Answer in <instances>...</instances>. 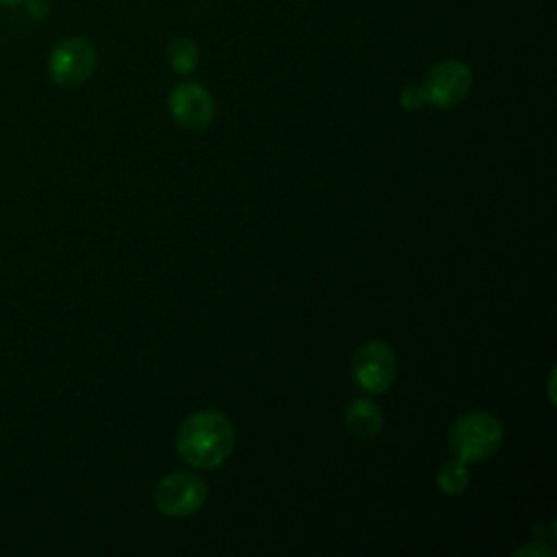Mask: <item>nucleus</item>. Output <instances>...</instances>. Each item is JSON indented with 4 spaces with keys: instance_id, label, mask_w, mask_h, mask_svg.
I'll return each instance as SVG.
<instances>
[{
    "instance_id": "3",
    "label": "nucleus",
    "mask_w": 557,
    "mask_h": 557,
    "mask_svg": "<svg viewBox=\"0 0 557 557\" xmlns=\"http://www.w3.org/2000/svg\"><path fill=\"white\" fill-rule=\"evenodd\" d=\"M96 65V48L85 37H67L59 41L48 57V74L59 87H78L87 83Z\"/></svg>"
},
{
    "instance_id": "8",
    "label": "nucleus",
    "mask_w": 557,
    "mask_h": 557,
    "mask_svg": "<svg viewBox=\"0 0 557 557\" xmlns=\"http://www.w3.org/2000/svg\"><path fill=\"white\" fill-rule=\"evenodd\" d=\"M344 420H346V426L357 437H374L383 426L381 409L372 400H366V398H355L346 407Z\"/></svg>"
},
{
    "instance_id": "11",
    "label": "nucleus",
    "mask_w": 557,
    "mask_h": 557,
    "mask_svg": "<svg viewBox=\"0 0 557 557\" xmlns=\"http://www.w3.org/2000/svg\"><path fill=\"white\" fill-rule=\"evenodd\" d=\"M400 104L407 109V111H418L426 104V94L422 89V85H407L400 94Z\"/></svg>"
},
{
    "instance_id": "5",
    "label": "nucleus",
    "mask_w": 557,
    "mask_h": 557,
    "mask_svg": "<svg viewBox=\"0 0 557 557\" xmlns=\"http://www.w3.org/2000/svg\"><path fill=\"white\" fill-rule=\"evenodd\" d=\"M350 372L361 389L368 394H381L392 385L396 376V357L385 342L372 339L357 348L352 355Z\"/></svg>"
},
{
    "instance_id": "9",
    "label": "nucleus",
    "mask_w": 557,
    "mask_h": 557,
    "mask_svg": "<svg viewBox=\"0 0 557 557\" xmlns=\"http://www.w3.org/2000/svg\"><path fill=\"white\" fill-rule=\"evenodd\" d=\"M165 59H168V65L176 74H189V72L196 70L200 54H198V48H196V44L191 39L176 37V39L168 41Z\"/></svg>"
},
{
    "instance_id": "7",
    "label": "nucleus",
    "mask_w": 557,
    "mask_h": 557,
    "mask_svg": "<svg viewBox=\"0 0 557 557\" xmlns=\"http://www.w3.org/2000/svg\"><path fill=\"white\" fill-rule=\"evenodd\" d=\"M168 107L172 117L183 128H189V131L207 128L215 113L211 94L200 83H194V81L178 83L168 96Z\"/></svg>"
},
{
    "instance_id": "6",
    "label": "nucleus",
    "mask_w": 557,
    "mask_h": 557,
    "mask_svg": "<svg viewBox=\"0 0 557 557\" xmlns=\"http://www.w3.org/2000/svg\"><path fill=\"white\" fill-rule=\"evenodd\" d=\"M472 87V70L459 59H444L435 63L422 83L426 102L448 109L459 104Z\"/></svg>"
},
{
    "instance_id": "2",
    "label": "nucleus",
    "mask_w": 557,
    "mask_h": 557,
    "mask_svg": "<svg viewBox=\"0 0 557 557\" xmlns=\"http://www.w3.org/2000/svg\"><path fill=\"white\" fill-rule=\"evenodd\" d=\"M448 442L466 463L483 461L503 444V426L496 416L487 411H468L453 422Z\"/></svg>"
},
{
    "instance_id": "4",
    "label": "nucleus",
    "mask_w": 557,
    "mask_h": 557,
    "mask_svg": "<svg viewBox=\"0 0 557 557\" xmlns=\"http://www.w3.org/2000/svg\"><path fill=\"white\" fill-rule=\"evenodd\" d=\"M207 500V485L198 474L172 472L154 487V505L163 516L183 518L196 513Z\"/></svg>"
},
{
    "instance_id": "13",
    "label": "nucleus",
    "mask_w": 557,
    "mask_h": 557,
    "mask_svg": "<svg viewBox=\"0 0 557 557\" xmlns=\"http://www.w3.org/2000/svg\"><path fill=\"white\" fill-rule=\"evenodd\" d=\"M26 0H0V7H15V4H22Z\"/></svg>"
},
{
    "instance_id": "12",
    "label": "nucleus",
    "mask_w": 557,
    "mask_h": 557,
    "mask_svg": "<svg viewBox=\"0 0 557 557\" xmlns=\"http://www.w3.org/2000/svg\"><path fill=\"white\" fill-rule=\"evenodd\" d=\"M553 553H555V550H553L550 546H544V544H540V542H533V544H529V546L518 548L513 555L520 557V555H553Z\"/></svg>"
},
{
    "instance_id": "10",
    "label": "nucleus",
    "mask_w": 557,
    "mask_h": 557,
    "mask_svg": "<svg viewBox=\"0 0 557 557\" xmlns=\"http://www.w3.org/2000/svg\"><path fill=\"white\" fill-rule=\"evenodd\" d=\"M437 483H440V490L448 496H459L468 483H470V470H468V463L463 459H453V461H446L437 474Z\"/></svg>"
},
{
    "instance_id": "1",
    "label": "nucleus",
    "mask_w": 557,
    "mask_h": 557,
    "mask_svg": "<svg viewBox=\"0 0 557 557\" xmlns=\"http://www.w3.org/2000/svg\"><path fill=\"white\" fill-rule=\"evenodd\" d=\"M235 446L233 422L218 409H200L185 418L176 448L185 463L200 470L222 466Z\"/></svg>"
}]
</instances>
